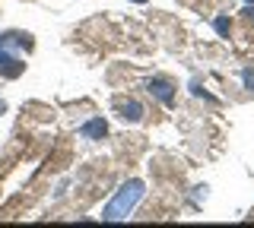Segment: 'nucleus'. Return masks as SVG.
I'll return each instance as SVG.
<instances>
[{
	"label": "nucleus",
	"instance_id": "obj_1",
	"mask_svg": "<svg viewBox=\"0 0 254 228\" xmlns=\"http://www.w3.org/2000/svg\"><path fill=\"white\" fill-rule=\"evenodd\" d=\"M140 200H143V184H140V181H130V184H124L121 190H118V196L105 206L102 219H105V222H118V219H127Z\"/></svg>",
	"mask_w": 254,
	"mask_h": 228
},
{
	"label": "nucleus",
	"instance_id": "obj_2",
	"mask_svg": "<svg viewBox=\"0 0 254 228\" xmlns=\"http://www.w3.org/2000/svg\"><path fill=\"white\" fill-rule=\"evenodd\" d=\"M22 70H26V64H22L16 54H10L6 48H0V73L13 80V76H19V73H22Z\"/></svg>",
	"mask_w": 254,
	"mask_h": 228
},
{
	"label": "nucleus",
	"instance_id": "obj_3",
	"mask_svg": "<svg viewBox=\"0 0 254 228\" xmlns=\"http://www.w3.org/2000/svg\"><path fill=\"white\" fill-rule=\"evenodd\" d=\"M118 114H121V121L137 124V121H143V105H140V101H133V98L118 101Z\"/></svg>",
	"mask_w": 254,
	"mask_h": 228
},
{
	"label": "nucleus",
	"instance_id": "obj_4",
	"mask_svg": "<svg viewBox=\"0 0 254 228\" xmlns=\"http://www.w3.org/2000/svg\"><path fill=\"white\" fill-rule=\"evenodd\" d=\"M146 89H149V95H156L162 105H172V101H175V92H172V86L165 80H149Z\"/></svg>",
	"mask_w": 254,
	"mask_h": 228
},
{
	"label": "nucleus",
	"instance_id": "obj_5",
	"mask_svg": "<svg viewBox=\"0 0 254 228\" xmlns=\"http://www.w3.org/2000/svg\"><path fill=\"white\" fill-rule=\"evenodd\" d=\"M105 133H108V127H105V121H102V117H95V121L83 124V137H86V139H102Z\"/></svg>",
	"mask_w": 254,
	"mask_h": 228
},
{
	"label": "nucleus",
	"instance_id": "obj_6",
	"mask_svg": "<svg viewBox=\"0 0 254 228\" xmlns=\"http://www.w3.org/2000/svg\"><path fill=\"white\" fill-rule=\"evenodd\" d=\"M216 32H219V35H229V19H226V16L216 19Z\"/></svg>",
	"mask_w": 254,
	"mask_h": 228
},
{
	"label": "nucleus",
	"instance_id": "obj_7",
	"mask_svg": "<svg viewBox=\"0 0 254 228\" xmlns=\"http://www.w3.org/2000/svg\"><path fill=\"white\" fill-rule=\"evenodd\" d=\"M245 86H248V89L254 92V73H251V70H248V73H245Z\"/></svg>",
	"mask_w": 254,
	"mask_h": 228
},
{
	"label": "nucleus",
	"instance_id": "obj_8",
	"mask_svg": "<svg viewBox=\"0 0 254 228\" xmlns=\"http://www.w3.org/2000/svg\"><path fill=\"white\" fill-rule=\"evenodd\" d=\"M248 22H254V10H248Z\"/></svg>",
	"mask_w": 254,
	"mask_h": 228
},
{
	"label": "nucleus",
	"instance_id": "obj_9",
	"mask_svg": "<svg viewBox=\"0 0 254 228\" xmlns=\"http://www.w3.org/2000/svg\"><path fill=\"white\" fill-rule=\"evenodd\" d=\"M133 3H146V0H133Z\"/></svg>",
	"mask_w": 254,
	"mask_h": 228
}]
</instances>
